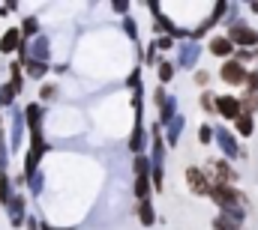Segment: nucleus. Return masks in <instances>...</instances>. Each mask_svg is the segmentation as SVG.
Here are the masks:
<instances>
[{"mask_svg": "<svg viewBox=\"0 0 258 230\" xmlns=\"http://www.w3.org/2000/svg\"><path fill=\"white\" fill-rule=\"evenodd\" d=\"M9 197H12V194H9V179H6V173L0 171V206H6Z\"/></svg>", "mask_w": 258, "mask_h": 230, "instance_id": "2eb2a0df", "label": "nucleus"}, {"mask_svg": "<svg viewBox=\"0 0 258 230\" xmlns=\"http://www.w3.org/2000/svg\"><path fill=\"white\" fill-rule=\"evenodd\" d=\"M36 30H39L36 18H24V24H21V30H18V33H21V42H27V39H30V36L36 33Z\"/></svg>", "mask_w": 258, "mask_h": 230, "instance_id": "4468645a", "label": "nucleus"}, {"mask_svg": "<svg viewBox=\"0 0 258 230\" xmlns=\"http://www.w3.org/2000/svg\"><path fill=\"white\" fill-rule=\"evenodd\" d=\"M186 185H189V191L198 194V197H207V191H210V179L204 176L201 168H195V165L186 168Z\"/></svg>", "mask_w": 258, "mask_h": 230, "instance_id": "20e7f679", "label": "nucleus"}, {"mask_svg": "<svg viewBox=\"0 0 258 230\" xmlns=\"http://www.w3.org/2000/svg\"><path fill=\"white\" fill-rule=\"evenodd\" d=\"M21 48V33H18V27H9L3 36H0V54H12V51H18Z\"/></svg>", "mask_w": 258, "mask_h": 230, "instance_id": "423d86ee", "label": "nucleus"}, {"mask_svg": "<svg viewBox=\"0 0 258 230\" xmlns=\"http://www.w3.org/2000/svg\"><path fill=\"white\" fill-rule=\"evenodd\" d=\"M39 230H54L51 224H39Z\"/></svg>", "mask_w": 258, "mask_h": 230, "instance_id": "c756f323", "label": "nucleus"}, {"mask_svg": "<svg viewBox=\"0 0 258 230\" xmlns=\"http://www.w3.org/2000/svg\"><path fill=\"white\" fill-rule=\"evenodd\" d=\"M159 78L168 84V81L174 78V63H162V66H159Z\"/></svg>", "mask_w": 258, "mask_h": 230, "instance_id": "aec40b11", "label": "nucleus"}, {"mask_svg": "<svg viewBox=\"0 0 258 230\" xmlns=\"http://www.w3.org/2000/svg\"><path fill=\"white\" fill-rule=\"evenodd\" d=\"M249 9H252V12H258V3H252V6H249Z\"/></svg>", "mask_w": 258, "mask_h": 230, "instance_id": "7c9ffc66", "label": "nucleus"}, {"mask_svg": "<svg viewBox=\"0 0 258 230\" xmlns=\"http://www.w3.org/2000/svg\"><path fill=\"white\" fill-rule=\"evenodd\" d=\"M213 114L225 117V120H237V117H240V99H234V96H219V99L213 102Z\"/></svg>", "mask_w": 258, "mask_h": 230, "instance_id": "39448f33", "label": "nucleus"}, {"mask_svg": "<svg viewBox=\"0 0 258 230\" xmlns=\"http://www.w3.org/2000/svg\"><path fill=\"white\" fill-rule=\"evenodd\" d=\"M153 45H156V48H162V51H168V48H174V42H171L168 36H162V39H156Z\"/></svg>", "mask_w": 258, "mask_h": 230, "instance_id": "393cba45", "label": "nucleus"}, {"mask_svg": "<svg viewBox=\"0 0 258 230\" xmlns=\"http://www.w3.org/2000/svg\"><path fill=\"white\" fill-rule=\"evenodd\" d=\"M216 138H219V144H222V150H228V153H234V138L231 135H225L222 129L216 132Z\"/></svg>", "mask_w": 258, "mask_h": 230, "instance_id": "6ab92c4d", "label": "nucleus"}, {"mask_svg": "<svg viewBox=\"0 0 258 230\" xmlns=\"http://www.w3.org/2000/svg\"><path fill=\"white\" fill-rule=\"evenodd\" d=\"M135 176H147V171H150V162L144 159V156H135Z\"/></svg>", "mask_w": 258, "mask_h": 230, "instance_id": "f3484780", "label": "nucleus"}, {"mask_svg": "<svg viewBox=\"0 0 258 230\" xmlns=\"http://www.w3.org/2000/svg\"><path fill=\"white\" fill-rule=\"evenodd\" d=\"M27 230H39V221L36 218H27Z\"/></svg>", "mask_w": 258, "mask_h": 230, "instance_id": "c85d7f7f", "label": "nucleus"}, {"mask_svg": "<svg viewBox=\"0 0 258 230\" xmlns=\"http://www.w3.org/2000/svg\"><path fill=\"white\" fill-rule=\"evenodd\" d=\"M207 81H210V75H207L204 69H201V72H195V84H201V87H204Z\"/></svg>", "mask_w": 258, "mask_h": 230, "instance_id": "bb28decb", "label": "nucleus"}, {"mask_svg": "<svg viewBox=\"0 0 258 230\" xmlns=\"http://www.w3.org/2000/svg\"><path fill=\"white\" fill-rule=\"evenodd\" d=\"M234 123H237V135H240V138H252V132H255V120H252V117L240 114Z\"/></svg>", "mask_w": 258, "mask_h": 230, "instance_id": "9d476101", "label": "nucleus"}, {"mask_svg": "<svg viewBox=\"0 0 258 230\" xmlns=\"http://www.w3.org/2000/svg\"><path fill=\"white\" fill-rule=\"evenodd\" d=\"M210 54H213V57L228 60L231 54H234V45L228 42V36H213V39H210Z\"/></svg>", "mask_w": 258, "mask_h": 230, "instance_id": "0eeeda50", "label": "nucleus"}, {"mask_svg": "<svg viewBox=\"0 0 258 230\" xmlns=\"http://www.w3.org/2000/svg\"><path fill=\"white\" fill-rule=\"evenodd\" d=\"M243 87H246V93H258V69H255V72H246Z\"/></svg>", "mask_w": 258, "mask_h": 230, "instance_id": "a211bd4d", "label": "nucleus"}, {"mask_svg": "<svg viewBox=\"0 0 258 230\" xmlns=\"http://www.w3.org/2000/svg\"><path fill=\"white\" fill-rule=\"evenodd\" d=\"M39 96H42V99H45V102H48V99H54V96H57V87H54V84H45V87H42V93H39Z\"/></svg>", "mask_w": 258, "mask_h": 230, "instance_id": "b1692460", "label": "nucleus"}, {"mask_svg": "<svg viewBox=\"0 0 258 230\" xmlns=\"http://www.w3.org/2000/svg\"><path fill=\"white\" fill-rule=\"evenodd\" d=\"M12 99H15V90H12L9 84H3V87H0V105H9Z\"/></svg>", "mask_w": 258, "mask_h": 230, "instance_id": "412c9836", "label": "nucleus"}, {"mask_svg": "<svg viewBox=\"0 0 258 230\" xmlns=\"http://www.w3.org/2000/svg\"><path fill=\"white\" fill-rule=\"evenodd\" d=\"M153 63H156V48L150 45V48H147V66H153Z\"/></svg>", "mask_w": 258, "mask_h": 230, "instance_id": "cd10ccee", "label": "nucleus"}, {"mask_svg": "<svg viewBox=\"0 0 258 230\" xmlns=\"http://www.w3.org/2000/svg\"><path fill=\"white\" fill-rule=\"evenodd\" d=\"M213 230H243V227L234 224V221H228V218H222V215H216L213 218Z\"/></svg>", "mask_w": 258, "mask_h": 230, "instance_id": "dca6fc26", "label": "nucleus"}, {"mask_svg": "<svg viewBox=\"0 0 258 230\" xmlns=\"http://www.w3.org/2000/svg\"><path fill=\"white\" fill-rule=\"evenodd\" d=\"M210 138H213V129H210V126H201V129H198V141H201V144H210Z\"/></svg>", "mask_w": 258, "mask_h": 230, "instance_id": "5701e85b", "label": "nucleus"}, {"mask_svg": "<svg viewBox=\"0 0 258 230\" xmlns=\"http://www.w3.org/2000/svg\"><path fill=\"white\" fill-rule=\"evenodd\" d=\"M207 197L219 206V209H231L237 200H243V194L234 188V185H225V182H210V191H207Z\"/></svg>", "mask_w": 258, "mask_h": 230, "instance_id": "f257e3e1", "label": "nucleus"}, {"mask_svg": "<svg viewBox=\"0 0 258 230\" xmlns=\"http://www.w3.org/2000/svg\"><path fill=\"white\" fill-rule=\"evenodd\" d=\"M249 60H255V51H246V48H240V51H237V57H234V63H240V66H246Z\"/></svg>", "mask_w": 258, "mask_h": 230, "instance_id": "4be33fe9", "label": "nucleus"}, {"mask_svg": "<svg viewBox=\"0 0 258 230\" xmlns=\"http://www.w3.org/2000/svg\"><path fill=\"white\" fill-rule=\"evenodd\" d=\"M6 206L12 209V224L18 227V224L24 221V212H21V209H24V197H9V203H6Z\"/></svg>", "mask_w": 258, "mask_h": 230, "instance_id": "9b49d317", "label": "nucleus"}, {"mask_svg": "<svg viewBox=\"0 0 258 230\" xmlns=\"http://www.w3.org/2000/svg\"><path fill=\"white\" fill-rule=\"evenodd\" d=\"M246 66H240V63H234V60H225L222 63V69H219V78L225 81V84H234V87H243V81H246Z\"/></svg>", "mask_w": 258, "mask_h": 230, "instance_id": "7ed1b4c3", "label": "nucleus"}, {"mask_svg": "<svg viewBox=\"0 0 258 230\" xmlns=\"http://www.w3.org/2000/svg\"><path fill=\"white\" fill-rule=\"evenodd\" d=\"M138 221H141L144 227H153V221H156L153 200H138Z\"/></svg>", "mask_w": 258, "mask_h": 230, "instance_id": "1a4fd4ad", "label": "nucleus"}, {"mask_svg": "<svg viewBox=\"0 0 258 230\" xmlns=\"http://www.w3.org/2000/svg\"><path fill=\"white\" fill-rule=\"evenodd\" d=\"M150 185H153L150 176H138L135 179V197L138 200H150Z\"/></svg>", "mask_w": 258, "mask_h": 230, "instance_id": "f8f14e48", "label": "nucleus"}, {"mask_svg": "<svg viewBox=\"0 0 258 230\" xmlns=\"http://www.w3.org/2000/svg\"><path fill=\"white\" fill-rule=\"evenodd\" d=\"M201 108H204V111H210V114H213V99H210V96H207V93H201Z\"/></svg>", "mask_w": 258, "mask_h": 230, "instance_id": "a878e982", "label": "nucleus"}, {"mask_svg": "<svg viewBox=\"0 0 258 230\" xmlns=\"http://www.w3.org/2000/svg\"><path fill=\"white\" fill-rule=\"evenodd\" d=\"M45 72H48V66H45L42 60H27V75H30V78H36V81H39Z\"/></svg>", "mask_w": 258, "mask_h": 230, "instance_id": "ddd939ff", "label": "nucleus"}, {"mask_svg": "<svg viewBox=\"0 0 258 230\" xmlns=\"http://www.w3.org/2000/svg\"><path fill=\"white\" fill-rule=\"evenodd\" d=\"M210 165H213V171H216V182H225V185H231V182L237 179L234 168H231L225 159H216V162H210Z\"/></svg>", "mask_w": 258, "mask_h": 230, "instance_id": "6e6552de", "label": "nucleus"}, {"mask_svg": "<svg viewBox=\"0 0 258 230\" xmlns=\"http://www.w3.org/2000/svg\"><path fill=\"white\" fill-rule=\"evenodd\" d=\"M225 36H228V42H231L234 48H237V45H240V48H246V51H255V48H258V30L246 27V24H234Z\"/></svg>", "mask_w": 258, "mask_h": 230, "instance_id": "f03ea898", "label": "nucleus"}]
</instances>
